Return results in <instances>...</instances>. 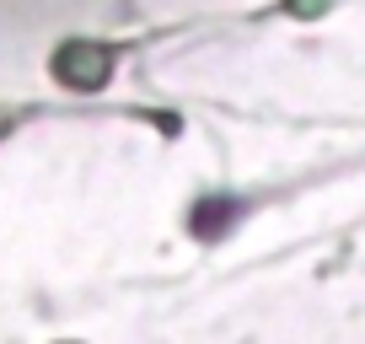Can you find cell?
<instances>
[{
  "label": "cell",
  "mask_w": 365,
  "mask_h": 344,
  "mask_svg": "<svg viewBox=\"0 0 365 344\" xmlns=\"http://www.w3.org/2000/svg\"><path fill=\"white\" fill-rule=\"evenodd\" d=\"M59 86H76V92H97L108 76H113V49L103 44H65L54 59H48Z\"/></svg>",
  "instance_id": "obj_1"
},
{
  "label": "cell",
  "mask_w": 365,
  "mask_h": 344,
  "mask_svg": "<svg viewBox=\"0 0 365 344\" xmlns=\"http://www.w3.org/2000/svg\"><path fill=\"white\" fill-rule=\"evenodd\" d=\"M237 216H242V199L210 194V199H199V205L188 210V231H194L199 242H215V237H226V231L237 226Z\"/></svg>",
  "instance_id": "obj_2"
}]
</instances>
